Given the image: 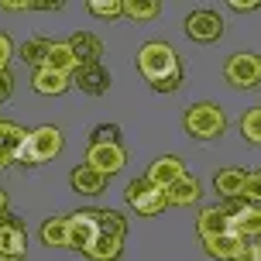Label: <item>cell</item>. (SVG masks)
<instances>
[{
    "mask_svg": "<svg viewBox=\"0 0 261 261\" xmlns=\"http://www.w3.org/2000/svg\"><path fill=\"white\" fill-rule=\"evenodd\" d=\"M138 72L158 93H175L182 86V62L169 41H144L138 48Z\"/></svg>",
    "mask_w": 261,
    "mask_h": 261,
    "instance_id": "obj_1",
    "label": "cell"
},
{
    "mask_svg": "<svg viewBox=\"0 0 261 261\" xmlns=\"http://www.w3.org/2000/svg\"><path fill=\"white\" fill-rule=\"evenodd\" d=\"M124 237H127V220L117 210H100V234L93 241V248L86 251V258L93 261H117L124 251Z\"/></svg>",
    "mask_w": 261,
    "mask_h": 261,
    "instance_id": "obj_2",
    "label": "cell"
},
{
    "mask_svg": "<svg viewBox=\"0 0 261 261\" xmlns=\"http://www.w3.org/2000/svg\"><path fill=\"white\" fill-rule=\"evenodd\" d=\"M62 130L55 127V124H41V127L28 130L24 144L17 148V155L14 162H21V165H41V162H52L59 151H62Z\"/></svg>",
    "mask_w": 261,
    "mask_h": 261,
    "instance_id": "obj_3",
    "label": "cell"
},
{
    "mask_svg": "<svg viewBox=\"0 0 261 261\" xmlns=\"http://www.w3.org/2000/svg\"><path fill=\"white\" fill-rule=\"evenodd\" d=\"M186 130L199 138V141H213V138H220L223 130H227V114L220 110V103H189L186 107Z\"/></svg>",
    "mask_w": 261,
    "mask_h": 261,
    "instance_id": "obj_4",
    "label": "cell"
},
{
    "mask_svg": "<svg viewBox=\"0 0 261 261\" xmlns=\"http://www.w3.org/2000/svg\"><path fill=\"white\" fill-rule=\"evenodd\" d=\"M124 199H127V206L138 210L141 217H158L162 210L169 206V193H165V189H158V186H151L144 175L127 182V189H124Z\"/></svg>",
    "mask_w": 261,
    "mask_h": 261,
    "instance_id": "obj_5",
    "label": "cell"
},
{
    "mask_svg": "<svg viewBox=\"0 0 261 261\" xmlns=\"http://www.w3.org/2000/svg\"><path fill=\"white\" fill-rule=\"evenodd\" d=\"M223 79L237 90H254L261 83V55L254 52H234L223 65Z\"/></svg>",
    "mask_w": 261,
    "mask_h": 261,
    "instance_id": "obj_6",
    "label": "cell"
},
{
    "mask_svg": "<svg viewBox=\"0 0 261 261\" xmlns=\"http://www.w3.org/2000/svg\"><path fill=\"white\" fill-rule=\"evenodd\" d=\"M227 210V230L237 234L241 241H258L261 234V210L258 206H248L244 199H230Z\"/></svg>",
    "mask_w": 261,
    "mask_h": 261,
    "instance_id": "obj_7",
    "label": "cell"
},
{
    "mask_svg": "<svg viewBox=\"0 0 261 261\" xmlns=\"http://www.w3.org/2000/svg\"><path fill=\"white\" fill-rule=\"evenodd\" d=\"M100 234V210H79L69 213V248L72 251H86L93 248V241Z\"/></svg>",
    "mask_w": 261,
    "mask_h": 261,
    "instance_id": "obj_8",
    "label": "cell"
},
{
    "mask_svg": "<svg viewBox=\"0 0 261 261\" xmlns=\"http://www.w3.org/2000/svg\"><path fill=\"white\" fill-rule=\"evenodd\" d=\"M28 254V234L17 223V217H0V261H24Z\"/></svg>",
    "mask_w": 261,
    "mask_h": 261,
    "instance_id": "obj_9",
    "label": "cell"
},
{
    "mask_svg": "<svg viewBox=\"0 0 261 261\" xmlns=\"http://www.w3.org/2000/svg\"><path fill=\"white\" fill-rule=\"evenodd\" d=\"M223 17L217 11H210V7H199V11H193L189 17H186V35L193 41H203V45H210V41L223 38Z\"/></svg>",
    "mask_w": 261,
    "mask_h": 261,
    "instance_id": "obj_10",
    "label": "cell"
},
{
    "mask_svg": "<svg viewBox=\"0 0 261 261\" xmlns=\"http://www.w3.org/2000/svg\"><path fill=\"white\" fill-rule=\"evenodd\" d=\"M124 162H127L124 144H90V151H86V165L96 169V172H103L107 179L117 175V172L124 169Z\"/></svg>",
    "mask_w": 261,
    "mask_h": 261,
    "instance_id": "obj_11",
    "label": "cell"
},
{
    "mask_svg": "<svg viewBox=\"0 0 261 261\" xmlns=\"http://www.w3.org/2000/svg\"><path fill=\"white\" fill-rule=\"evenodd\" d=\"M110 72L103 69V62L96 65H79L76 72H72V86L76 90H83L86 96H103V93H110Z\"/></svg>",
    "mask_w": 261,
    "mask_h": 261,
    "instance_id": "obj_12",
    "label": "cell"
},
{
    "mask_svg": "<svg viewBox=\"0 0 261 261\" xmlns=\"http://www.w3.org/2000/svg\"><path fill=\"white\" fill-rule=\"evenodd\" d=\"M186 175V165H182V158H175V155H162L151 162V169H148V182L158 186V189H169L172 182H179Z\"/></svg>",
    "mask_w": 261,
    "mask_h": 261,
    "instance_id": "obj_13",
    "label": "cell"
},
{
    "mask_svg": "<svg viewBox=\"0 0 261 261\" xmlns=\"http://www.w3.org/2000/svg\"><path fill=\"white\" fill-rule=\"evenodd\" d=\"M69 86H72V76H62V72H55L48 65L35 69V76H31V90L38 96H62Z\"/></svg>",
    "mask_w": 261,
    "mask_h": 261,
    "instance_id": "obj_14",
    "label": "cell"
},
{
    "mask_svg": "<svg viewBox=\"0 0 261 261\" xmlns=\"http://www.w3.org/2000/svg\"><path fill=\"white\" fill-rule=\"evenodd\" d=\"M69 48H72V55H76L79 65H96L100 59H103V41L96 38L93 31L72 35V38H69Z\"/></svg>",
    "mask_w": 261,
    "mask_h": 261,
    "instance_id": "obj_15",
    "label": "cell"
},
{
    "mask_svg": "<svg viewBox=\"0 0 261 261\" xmlns=\"http://www.w3.org/2000/svg\"><path fill=\"white\" fill-rule=\"evenodd\" d=\"M244 244L248 241H241L237 234H217V237H206L203 241V248H206V254L210 258H220V261H237V254L244 251Z\"/></svg>",
    "mask_w": 261,
    "mask_h": 261,
    "instance_id": "obj_16",
    "label": "cell"
},
{
    "mask_svg": "<svg viewBox=\"0 0 261 261\" xmlns=\"http://www.w3.org/2000/svg\"><path fill=\"white\" fill-rule=\"evenodd\" d=\"M69 182H72V189L83 193V196H100L107 189V175L96 172V169H90V165H79V169H72Z\"/></svg>",
    "mask_w": 261,
    "mask_h": 261,
    "instance_id": "obj_17",
    "label": "cell"
},
{
    "mask_svg": "<svg viewBox=\"0 0 261 261\" xmlns=\"http://www.w3.org/2000/svg\"><path fill=\"white\" fill-rule=\"evenodd\" d=\"M165 193H169V206H193L196 199L203 196V186H199V179H196V175H189V172H186L182 179H179V182H172Z\"/></svg>",
    "mask_w": 261,
    "mask_h": 261,
    "instance_id": "obj_18",
    "label": "cell"
},
{
    "mask_svg": "<svg viewBox=\"0 0 261 261\" xmlns=\"http://www.w3.org/2000/svg\"><path fill=\"white\" fill-rule=\"evenodd\" d=\"M244 179H248L244 169H220L217 179H213V189H217L223 199H241V193H244Z\"/></svg>",
    "mask_w": 261,
    "mask_h": 261,
    "instance_id": "obj_19",
    "label": "cell"
},
{
    "mask_svg": "<svg viewBox=\"0 0 261 261\" xmlns=\"http://www.w3.org/2000/svg\"><path fill=\"white\" fill-rule=\"evenodd\" d=\"M196 230H199L203 241H206V237H217V234H227V210L223 206H206L199 213V220H196Z\"/></svg>",
    "mask_w": 261,
    "mask_h": 261,
    "instance_id": "obj_20",
    "label": "cell"
},
{
    "mask_svg": "<svg viewBox=\"0 0 261 261\" xmlns=\"http://www.w3.org/2000/svg\"><path fill=\"white\" fill-rule=\"evenodd\" d=\"M45 65H48V69H55V72H62V76H72V72L79 69L76 55H72V48H69V41H52Z\"/></svg>",
    "mask_w": 261,
    "mask_h": 261,
    "instance_id": "obj_21",
    "label": "cell"
},
{
    "mask_svg": "<svg viewBox=\"0 0 261 261\" xmlns=\"http://www.w3.org/2000/svg\"><path fill=\"white\" fill-rule=\"evenodd\" d=\"M48 48H52V38L35 35V38H28L24 45L17 48V55H21V62H24V65H35V69H41V65H45V59H48Z\"/></svg>",
    "mask_w": 261,
    "mask_h": 261,
    "instance_id": "obj_22",
    "label": "cell"
},
{
    "mask_svg": "<svg viewBox=\"0 0 261 261\" xmlns=\"http://www.w3.org/2000/svg\"><path fill=\"white\" fill-rule=\"evenodd\" d=\"M45 248H69V217H48L41 223Z\"/></svg>",
    "mask_w": 261,
    "mask_h": 261,
    "instance_id": "obj_23",
    "label": "cell"
},
{
    "mask_svg": "<svg viewBox=\"0 0 261 261\" xmlns=\"http://www.w3.org/2000/svg\"><path fill=\"white\" fill-rule=\"evenodd\" d=\"M24 138H28V130L21 127V124L0 120V155H4V158H11V162H14V155H17V148L24 144Z\"/></svg>",
    "mask_w": 261,
    "mask_h": 261,
    "instance_id": "obj_24",
    "label": "cell"
},
{
    "mask_svg": "<svg viewBox=\"0 0 261 261\" xmlns=\"http://www.w3.org/2000/svg\"><path fill=\"white\" fill-rule=\"evenodd\" d=\"M158 14H162L158 0H124V17L130 21H155Z\"/></svg>",
    "mask_w": 261,
    "mask_h": 261,
    "instance_id": "obj_25",
    "label": "cell"
},
{
    "mask_svg": "<svg viewBox=\"0 0 261 261\" xmlns=\"http://www.w3.org/2000/svg\"><path fill=\"white\" fill-rule=\"evenodd\" d=\"M241 134H244V141L261 144V107L244 110V117H241Z\"/></svg>",
    "mask_w": 261,
    "mask_h": 261,
    "instance_id": "obj_26",
    "label": "cell"
},
{
    "mask_svg": "<svg viewBox=\"0 0 261 261\" xmlns=\"http://www.w3.org/2000/svg\"><path fill=\"white\" fill-rule=\"evenodd\" d=\"M86 11H90L93 17H107V21H114V17L124 14V0H90Z\"/></svg>",
    "mask_w": 261,
    "mask_h": 261,
    "instance_id": "obj_27",
    "label": "cell"
},
{
    "mask_svg": "<svg viewBox=\"0 0 261 261\" xmlns=\"http://www.w3.org/2000/svg\"><path fill=\"white\" fill-rule=\"evenodd\" d=\"M90 144H120V127L117 124H96L90 130Z\"/></svg>",
    "mask_w": 261,
    "mask_h": 261,
    "instance_id": "obj_28",
    "label": "cell"
},
{
    "mask_svg": "<svg viewBox=\"0 0 261 261\" xmlns=\"http://www.w3.org/2000/svg\"><path fill=\"white\" fill-rule=\"evenodd\" d=\"M241 199H244L248 206L261 203V172H248V179H244V193H241Z\"/></svg>",
    "mask_w": 261,
    "mask_h": 261,
    "instance_id": "obj_29",
    "label": "cell"
},
{
    "mask_svg": "<svg viewBox=\"0 0 261 261\" xmlns=\"http://www.w3.org/2000/svg\"><path fill=\"white\" fill-rule=\"evenodd\" d=\"M11 59H14V41L11 35L0 31V69H11Z\"/></svg>",
    "mask_w": 261,
    "mask_h": 261,
    "instance_id": "obj_30",
    "label": "cell"
},
{
    "mask_svg": "<svg viewBox=\"0 0 261 261\" xmlns=\"http://www.w3.org/2000/svg\"><path fill=\"white\" fill-rule=\"evenodd\" d=\"M14 96V72L11 69H0V103Z\"/></svg>",
    "mask_w": 261,
    "mask_h": 261,
    "instance_id": "obj_31",
    "label": "cell"
},
{
    "mask_svg": "<svg viewBox=\"0 0 261 261\" xmlns=\"http://www.w3.org/2000/svg\"><path fill=\"white\" fill-rule=\"evenodd\" d=\"M237 261H261V241H248L244 251L237 254Z\"/></svg>",
    "mask_w": 261,
    "mask_h": 261,
    "instance_id": "obj_32",
    "label": "cell"
},
{
    "mask_svg": "<svg viewBox=\"0 0 261 261\" xmlns=\"http://www.w3.org/2000/svg\"><path fill=\"white\" fill-rule=\"evenodd\" d=\"M227 7L237 14H251V11H261V0H230Z\"/></svg>",
    "mask_w": 261,
    "mask_h": 261,
    "instance_id": "obj_33",
    "label": "cell"
},
{
    "mask_svg": "<svg viewBox=\"0 0 261 261\" xmlns=\"http://www.w3.org/2000/svg\"><path fill=\"white\" fill-rule=\"evenodd\" d=\"M0 11H35V0H0Z\"/></svg>",
    "mask_w": 261,
    "mask_h": 261,
    "instance_id": "obj_34",
    "label": "cell"
},
{
    "mask_svg": "<svg viewBox=\"0 0 261 261\" xmlns=\"http://www.w3.org/2000/svg\"><path fill=\"white\" fill-rule=\"evenodd\" d=\"M4 213H7V193L0 189V217H4Z\"/></svg>",
    "mask_w": 261,
    "mask_h": 261,
    "instance_id": "obj_35",
    "label": "cell"
},
{
    "mask_svg": "<svg viewBox=\"0 0 261 261\" xmlns=\"http://www.w3.org/2000/svg\"><path fill=\"white\" fill-rule=\"evenodd\" d=\"M7 165H11V158H4V155H0V172L7 169Z\"/></svg>",
    "mask_w": 261,
    "mask_h": 261,
    "instance_id": "obj_36",
    "label": "cell"
},
{
    "mask_svg": "<svg viewBox=\"0 0 261 261\" xmlns=\"http://www.w3.org/2000/svg\"><path fill=\"white\" fill-rule=\"evenodd\" d=\"M0 120H4V117H0Z\"/></svg>",
    "mask_w": 261,
    "mask_h": 261,
    "instance_id": "obj_37",
    "label": "cell"
}]
</instances>
